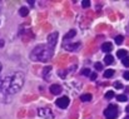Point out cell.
Here are the masks:
<instances>
[{
    "instance_id": "f546056e",
    "label": "cell",
    "mask_w": 129,
    "mask_h": 119,
    "mask_svg": "<svg viewBox=\"0 0 129 119\" xmlns=\"http://www.w3.org/2000/svg\"><path fill=\"white\" fill-rule=\"evenodd\" d=\"M1 69H3V67H1V63H0V72H1Z\"/></svg>"
},
{
    "instance_id": "2e32d148",
    "label": "cell",
    "mask_w": 129,
    "mask_h": 119,
    "mask_svg": "<svg viewBox=\"0 0 129 119\" xmlns=\"http://www.w3.org/2000/svg\"><path fill=\"white\" fill-rule=\"evenodd\" d=\"M105 99H112V98H114V92L113 90H109V92H107L105 93Z\"/></svg>"
},
{
    "instance_id": "30bf717a",
    "label": "cell",
    "mask_w": 129,
    "mask_h": 119,
    "mask_svg": "<svg viewBox=\"0 0 129 119\" xmlns=\"http://www.w3.org/2000/svg\"><path fill=\"white\" fill-rule=\"evenodd\" d=\"M75 34H77V32L73 29V30H70L69 33H67L65 34V37H64V41H67V40H70L72 38H74L75 37Z\"/></svg>"
},
{
    "instance_id": "ac0fdd59",
    "label": "cell",
    "mask_w": 129,
    "mask_h": 119,
    "mask_svg": "<svg viewBox=\"0 0 129 119\" xmlns=\"http://www.w3.org/2000/svg\"><path fill=\"white\" fill-rule=\"evenodd\" d=\"M50 70H51V67H46L45 69L43 70V77H44V79H46V75L50 73Z\"/></svg>"
},
{
    "instance_id": "4fadbf2b",
    "label": "cell",
    "mask_w": 129,
    "mask_h": 119,
    "mask_svg": "<svg viewBox=\"0 0 129 119\" xmlns=\"http://www.w3.org/2000/svg\"><path fill=\"white\" fill-rule=\"evenodd\" d=\"M19 14H20L21 16H26V15L29 14V9H28V8H25V6H23V8H20V9H19Z\"/></svg>"
},
{
    "instance_id": "cb8c5ba5",
    "label": "cell",
    "mask_w": 129,
    "mask_h": 119,
    "mask_svg": "<svg viewBox=\"0 0 129 119\" xmlns=\"http://www.w3.org/2000/svg\"><path fill=\"white\" fill-rule=\"evenodd\" d=\"M82 74H83V75H90V70L86 68V69H84V70L82 72Z\"/></svg>"
},
{
    "instance_id": "6da1fadb",
    "label": "cell",
    "mask_w": 129,
    "mask_h": 119,
    "mask_svg": "<svg viewBox=\"0 0 129 119\" xmlns=\"http://www.w3.org/2000/svg\"><path fill=\"white\" fill-rule=\"evenodd\" d=\"M24 85V74L21 72H16L10 77H6L5 79H3L1 83V93L11 95V94H16L18 92H20V89Z\"/></svg>"
},
{
    "instance_id": "3957f363",
    "label": "cell",
    "mask_w": 129,
    "mask_h": 119,
    "mask_svg": "<svg viewBox=\"0 0 129 119\" xmlns=\"http://www.w3.org/2000/svg\"><path fill=\"white\" fill-rule=\"evenodd\" d=\"M118 115V107L114 104L108 105V108L104 110V117L105 119H115Z\"/></svg>"
},
{
    "instance_id": "5bb4252c",
    "label": "cell",
    "mask_w": 129,
    "mask_h": 119,
    "mask_svg": "<svg viewBox=\"0 0 129 119\" xmlns=\"http://www.w3.org/2000/svg\"><path fill=\"white\" fill-rule=\"evenodd\" d=\"M114 75V70L113 69H107L104 72V78H112Z\"/></svg>"
},
{
    "instance_id": "484cf974",
    "label": "cell",
    "mask_w": 129,
    "mask_h": 119,
    "mask_svg": "<svg viewBox=\"0 0 129 119\" xmlns=\"http://www.w3.org/2000/svg\"><path fill=\"white\" fill-rule=\"evenodd\" d=\"M96 78H98V77H96V74H95V73H93V74H90V79H91V80H95V79H96Z\"/></svg>"
},
{
    "instance_id": "52a82bcc",
    "label": "cell",
    "mask_w": 129,
    "mask_h": 119,
    "mask_svg": "<svg viewBox=\"0 0 129 119\" xmlns=\"http://www.w3.org/2000/svg\"><path fill=\"white\" fill-rule=\"evenodd\" d=\"M61 92H63V88H61V85H59V84H53V85L50 86V93L54 94V95H58V94H60Z\"/></svg>"
},
{
    "instance_id": "8992f818",
    "label": "cell",
    "mask_w": 129,
    "mask_h": 119,
    "mask_svg": "<svg viewBox=\"0 0 129 119\" xmlns=\"http://www.w3.org/2000/svg\"><path fill=\"white\" fill-rule=\"evenodd\" d=\"M56 41H58V33H56V32L49 34V37H48V45H49L51 49H54V46L56 45Z\"/></svg>"
},
{
    "instance_id": "ba28073f",
    "label": "cell",
    "mask_w": 129,
    "mask_h": 119,
    "mask_svg": "<svg viewBox=\"0 0 129 119\" xmlns=\"http://www.w3.org/2000/svg\"><path fill=\"white\" fill-rule=\"evenodd\" d=\"M80 46V43H74V44H64V49L69 50V51H75L78 50Z\"/></svg>"
},
{
    "instance_id": "9c48e42d",
    "label": "cell",
    "mask_w": 129,
    "mask_h": 119,
    "mask_svg": "<svg viewBox=\"0 0 129 119\" xmlns=\"http://www.w3.org/2000/svg\"><path fill=\"white\" fill-rule=\"evenodd\" d=\"M112 49H113V45H112V43H104L103 45H102V50L104 51V53H109V51H112Z\"/></svg>"
},
{
    "instance_id": "4dcf8cb0",
    "label": "cell",
    "mask_w": 129,
    "mask_h": 119,
    "mask_svg": "<svg viewBox=\"0 0 129 119\" xmlns=\"http://www.w3.org/2000/svg\"><path fill=\"white\" fill-rule=\"evenodd\" d=\"M124 119H129V115H127V117H125V118H124Z\"/></svg>"
},
{
    "instance_id": "d4e9b609",
    "label": "cell",
    "mask_w": 129,
    "mask_h": 119,
    "mask_svg": "<svg viewBox=\"0 0 129 119\" xmlns=\"http://www.w3.org/2000/svg\"><path fill=\"white\" fill-rule=\"evenodd\" d=\"M123 78L125 80H129V72H125V73L123 74Z\"/></svg>"
},
{
    "instance_id": "83f0119b",
    "label": "cell",
    "mask_w": 129,
    "mask_h": 119,
    "mask_svg": "<svg viewBox=\"0 0 129 119\" xmlns=\"http://www.w3.org/2000/svg\"><path fill=\"white\" fill-rule=\"evenodd\" d=\"M127 33L129 34V24H128V26H127Z\"/></svg>"
},
{
    "instance_id": "44dd1931",
    "label": "cell",
    "mask_w": 129,
    "mask_h": 119,
    "mask_svg": "<svg viewBox=\"0 0 129 119\" xmlns=\"http://www.w3.org/2000/svg\"><path fill=\"white\" fill-rule=\"evenodd\" d=\"M122 62H123V65H124V67H129V58L128 56L123 58V60H122Z\"/></svg>"
},
{
    "instance_id": "ffe728a7",
    "label": "cell",
    "mask_w": 129,
    "mask_h": 119,
    "mask_svg": "<svg viewBox=\"0 0 129 119\" xmlns=\"http://www.w3.org/2000/svg\"><path fill=\"white\" fill-rule=\"evenodd\" d=\"M115 43H117V44H122V43H123V37H122V35L115 37Z\"/></svg>"
},
{
    "instance_id": "5b68a950",
    "label": "cell",
    "mask_w": 129,
    "mask_h": 119,
    "mask_svg": "<svg viewBox=\"0 0 129 119\" xmlns=\"http://www.w3.org/2000/svg\"><path fill=\"white\" fill-rule=\"evenodd\" d=\"M56 105L59 107V108H61V109H65L68 105H69V103H70V99L68 98V97H61V98H59V99H56Z\"/></svg>"
},
{
    "instance_id": "4316f807",
    "label": "cell",
    "mask_w": 129,
    "mask_h": 119,
    "mask_svg": "<svg viewBox=\"0 0 129 119\" xmlns=\"http://www.w3.org/2000/svg\"><path fill=\"white\" fill-rule=\"evenodd\" d=\"M3 45H4V41H3V40H0V48H1Z\"/></svg>"
},
{
    "instance_id": "f1b7e54d",
    "label": "cell",
    "mask_w": 129,
    "mask_h": 119,
    "mask_svg": "<svg viewBox=\"0 0 129 119\" xmlns=\"http://www.w3.org/2000/svg\"><path fill=\"white\" fill-rule=\"evenodd\" d=\"M125 110H127V113H129V107H127V108H125Z\"/></svg>"
},
{
    "instance_id": "7a4b0ae2",
    "label": "cell",
    "mask_w": 129,
    "mask_h": 119,
    "mask_svg": "<svg viewBox=\"0 0 129 119\" xmlns=\"http://www.w3.org/2000/svg\"><path fill=\"white\" fill-rule=\"evenodd\" d=\"M53 54H54V49H51L49 45L42 44V45H38L33 49V51L30 53V59L33 62H43V63H45V62L51 59Z\"/></svg>"
},
{
    "instance_id": "d6986e66",
    "label": "cell",
    "mask_w": 129,
    "mask_h": 119,
    "mask_svg": "<svg viewBox=\"0 0 129 119\" xmlns=\"http://www.w3.org/2000/svg\"><path fill=\"white\" fill-rule=\"evenodd\" d=\"M82 6H83V8H89V6H90V1H89V0H83V1H82Z\"/></svg>"
},
{
    "instance_id": "277c9868",
    "label": "cell",
    "mask_w": 129,
    "mask_h": 119,
    "mask_svg": "<svg viewBox=\"0 0 129 119\" xmlns=\"http://www.w3.org/2000/svg\"><path fill=\"white\" fill-rule=\"evenodd\" d=\"M38 115H39L40 118H44V119L54 118L53 112L50 110V108H39V109H38Z\"/></svg>"
},
{
    "instance_id": "603a6c76",
    "label": "cell",
    "mask_w": 129,
    "mask_h": 119,
    "mask_svg": "<svg viewBox=\"0 0 129 119\" xmlns=\"http://www.w3.org/2000/svg\"><path fill=\"white\" fill-rule=\"evenodd\" d=\"M114 86H115L117 89H122V88H123V85H122L120 81H115V83H114Z\"/></svg>"
},
{
    "instance_id": "9a60e30c",
    "label": "cell",
    "mask_w": 129,
    "mask_h": 119,
    "mask_svg": "<svg viewBox=\"0 0 129 119\" xmlns=\"http://www.w3.org/2000/svg\"><path fill=\"white\" fill-rule=\"evenodd\" d=\"M80 100L82 102H90L91 100V94H83L82 97H80Z\"/></svg>"
},
{
    "instance_id": "7402d4cb",
    "label": "cell",
    "mask_w": 129,
    "mask_h": 119,
    "mask_svg": "<svg viewBox=\"0 0 129 119\" xmlns=\"http://www.w3.org/2000/svg\"><path fill=\"white\" fill-rule=\"evenodd\" d=\"M102 69H103V64H102V63H95V70L99 72V70H102Z\"/></svg>"
},
{
    "instance_id": "8fae6325",
    "label": "cell",
    "mask_w": 129,
    "mask_h": 119,
    "mask_svg": "<svg viewBox=\"0 0 129 119\" xmlns=\"http://www.w3.org/2000/svg\"><path fill=\"white\" fill-rule=\"evenodd\" d=\"M104 63H105L107 65H110V64L114 63V58H113L110 54H107V56L104 58Z\"/></svg>"
},
{
    "instance_id": "e0dca14e",
    "label": "cell",
    "mask_w": 129,
    "mask_h": 119,
    "mask_svg": "<svg viewBox=\"0 0 129 119\" xmlns=\"http://www.w3.org/2000/svg\"><path fill=\"white\" fill-rule=\"evenodd\" d=\"M127 95H124V94H120V95H117V100H119V102H127Z\"/></svg>"
},
{
    "instance_id": "7c38bea8",
    "label": "cell",
    "mask_w": 129,
    "mask_h": 119,
    "mask_svg": "<svg viewBox=\"0 0 129 119\" xmlns=\"http://www.w3.org/2000/svg\"><path fill=\"white\" fill-rule=\"evenodd\" d=\"M117 56L123 59V58L128 56V53H127V50H123V49H120V50H118V51H117Z\"/></svg>"
}]
</instances>
